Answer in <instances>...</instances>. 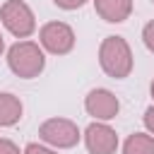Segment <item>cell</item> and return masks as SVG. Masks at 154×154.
I'll return each instance as SVG.
<instances>
[{
	"mask_svg": "<svg viewBox=\"0 0 154 154\" xmlns=\"http://www.w3.org/2000/svg\"><path fill=\"white\" fill-rule=\"evenodd\" d=\"M99 65L111 79H125L130 77L135 67L132 48L123 36H106L99 46Z\"/></svg>",
	"mask_w": 154,
	"mask_h": 154,
	"instance_id": "1",
	"label": "cell"
},
{
	"mask_svg": "<svg viewBox=\"0 0 154 154\" xmlns=\"http://www.w3.org/2000/svg\"><path fill=\"white\" fill-rule=\"evenodd\" d=\"M7 67L19 79H34L46 67V53L36 41H17L7 48Z\"/></svg>",
	"mask_w": 154,
	"mask_h": 154,
	"instance_id": "2",
	"label": "cell"
},
{
	"mask_svg": "<svg viewBox=\"0 0 154 154\" xmlns=\"http://www.w3.org/2000/svg\"><path fill=\"white\" fill-rule=\"evenodd\" d=\"M0 22L14 38H29L36 31V14L24 0H5L0 7Z\"/></svg>",
	"mask_w": 154,
	"mask_h": 154,
	"instance_id": "3",
	"label": "cell"
},
{
	"mask_svg": "<svg viewBox=\"0 0 154 154\" xmlns=\"http://www.w3.org/2000/svg\"><path fill=\"white\" fill-rule=\"evenodd\" d=\"M38 137L51 149H72L79 144L82 132L70 118H48L38 125Z\"/></svg>",
	"mask_w": 154,
	"mask_h": 154,
	"instance_id": "4",
	"label": "cell"
},
{
	"mask_svg": "<svg viewBox=\"0 0 154 154\" xmlns=\"http://www.w3.org/2000/svg\"><path fill=\"white\" fill-rule=\"evenodd\" d=\"M75 29L65 22H46L38 29V46L51 55H67L75 48Z\"/></svg>",
	"mask_w": 154,
	"mask_h": 154,
	"instance_id": "5",
	"label": "cell"
},
{
	"mask_svg": "<svg viewBox=\"0 0 154 154\" xmlns=\"http://www.w3.org/2000/svg\"><path fill=\"white\" fill-rule=\"evenodd\" d=\"M84 111H87V116H91L94 120L108 123V120H113V118L118 116L120 101H118V96H116L111 89L96 87V89H91V91L84 96Z\"/></svg>",
	"mask_w": 154,
	"mask_h": 154,
	"instance_id": "6",
	"label": "cell"
},
{
	"mask_svg": "<svg viewBox=\"0 0 154 154\" xmlns=\"http://www.w3.org/2000/svg\"><path fill=\"white\" fill-rule=\"evenodd\" d=\"M84 147L89 154H116L118 149V132L108 123H89L84 128Z\"/></svg>",
	"mask_w": 154,
	"mask_h": 154,
	"instance_id": "7",
	"label": "cell"
},
{
	"mask_svg": "<svg viewBox=\"0 0 154 154\" xmlns=\"http://www.w3.org/2000/svg\"><path fill=\"white\" fill-rule=\"evenodd\" d=\"M96 14L108 24H123L132 14V0H91Z\"/></svg>",
	"mask_w": 154,
	"mask_h": 154,
	"instance_id": "8",
	"label": "cell"
},
{
	"mask_svg": "<svg viewBox=\"0 0 154 154\" xmlns=\"http://www.w3.org/2000/svg\"><path fill=\"white\" fill-rule=\"evenodd\" d=\"M24 106L12 91H0V128H12L22 120Z\"/></svg>",
	"mask_w": 154,
	"mask_h": 154,
	"instance_id": "9",
	"label": "cell"
},
{
	"mask_svg": "<svg viewBox=\"0 0 154 154\" xmlns=\"http://www.w3.org/2000/svg\"><path fill=\"white\" fill-rule=\"evenodd\" d=\"M123 154H154V137L149 132H132L123 142Z\"/></svg>",
	"mask_w": 154,
	"mask_h": 154,
	"instance_id": "10",
	"label": "cell"
},
{
	"mask_svg": "<svg viewBox=\"0 0 154 154\" xmlns=\"http://www.w3.org/2000/svg\"><path fill=\"white\" fill-rule=\"evenodd\" d=\"M142 41H144L147 51H149V53H154V19H152V22H147V24L142 26Z\"/></svg>",
	"mask_w": 154,
	"mask_h": 154,
	"instance_id": "11",
	"label": "cell"
},
{
	"mask_svg": "<svg viewBox=\"0 0 154 154\" xmlns=\"http://www.w3.org/2000/svg\"><path fill=\"white\" fill-rule=\"evenodd\" d=\"M89 0H53V5L55 7H60V10H65V12H72V10H79L82 5H87Z\"/></svg>",
	"mask_w": 154,
	"mask_h": 154,
	"instance_id": "12",
	"label": "cell"
},
{
	"mask_svg": "<svg viewBox=\"0 0 154 154\" xmlns=\"http://www.w3.org/2000/svg\"><path fill=\"white\" fill-rule=\"evenodd\" d=\"M22 154H58V152L51 149V147H43V144H38V142H29V144L22 149Z\"/></svg>",
	"mask_w": 154,
	"mask_h": 154,
	"instance_id": "13",
	"label": "cell"
},
{
	"mask_svg": "<svg viewBox=\"0 0 154 154\" xmlns=\"http://www.w3.org/2000/svg\"><path fill=\"white\" fill-rule=\"evenodd\" d=\"M0 154H22V149L12 142V140H7V137H0Z\"/></svg>",
	"mask_w": 154,
	"mask_h": 154,
	"instance_id": "14",
	"label": "cell"
},
{
	"mask_svg": "<svg viewBox=\"0 0 154 154\" xmlns=\"http://www.w3.org/2000/svg\"><path fill=\"white\" fill-rule=\"evenodd\" d=\"M142 123H144V128H147V132L154 137V103L144 111V116H142Z\"/></svg>",
	"mask_w": 154,
	"mask_h": 154,
	"instance_id": "15",
	"label": "cell"
},
{
	"mask_svg": "<svg viewBox=\"0 0 154 154\" xmlns=\"http://www.w3.org/2000/svg\"><path fill=\"white\" fill-rule=\"evenodd\" d=\"M2 51H5V38H2V34H0V55H2Z\"/></svg>",
	"mask_w": 154,
	"mask_h": 154,
	"instance_id": "16",
	"label": "cell"
},
{
	"mask_svg": "<svg viewBox=\"0 0 154 154\" xmlns=\"http://www.w3.org/2000/svg\"><path fill=\"white\" fill-rule=\"evenodd\" d=\"M149 94H152V101H154V79H152V84H149Z\"/></svg>",
	"mask_w": 154,
	"mask_h": 154,
	"instance_id": "17",
	"label": "cell"
},
{
	"mask_svg": "<svg viewBox=\"0 0 154 154\" xmlns=\"http://www.w3.org/2000/svg\"><path fill=\"white\" fill-rule=\"evenodd\" d=\"M152 2H154V0H152Z\"/></svg>",
	"mask_w": 154,
	"mask_h": 154,
	"instance_id": "18",
	"label": "cell"
}]
</instances>
